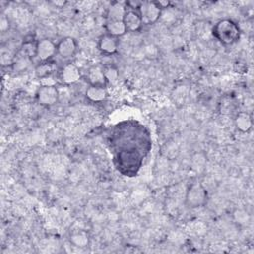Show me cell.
I'll return each instance as SVG.
<instances>
[{
  "instance_id": "1",
  "label": "cell",
  "mask_w": 254,
  "mask_h": 254,
  "mask_svg": "<svg viewBox=\"0 0 254 254\" xmlns=\"http://www.w3.org/2000/svg\"><path fill=\"white\" fill-rule=\"evenodd\" d=\"M212 34L221 44L232 45L239 40L241 32L234 21L230 19H222L214 25Z\"/></svg>"
},
{
  "instance_id": "2",
  "label": "cell",
  "mask_w": 254,
  "mask_h": 254,
  "mask_svg": "<svg viewBox=\"0 0 254 254\" xmlns=\"http://www.w3.org/2000/svg\"><path fill=\"white\" fill-rule=\"evenodd\" d=\"M207 190L204 186L198 182H192L186 192L185 196V203L190 208H197L202 207L205 205L207 201Z\"/></svg>"
},
{
  "instance_id": "3",
  "label": "cell",
  "mask_w": 254,
  "mask_h": 254,
  "mask_svg": "<svg viewBox=\"0 0 254 254\" xmlns=\"http://www.w3.org/2000/svg\"><path fill=\"white\" fill-rule=\"evenodd\" d=\"M138 11L140 13L143 25H153L160 19L163 10L156 1H147L141 3Z\"/></svg>"
},
{
  "instance_id": "4",
  "label": "cell",
  "mask_w": 254,
  "mask_h": 254,
  "mask_svg": "<svg viewBox=\"0 0 254 254\" xmlns=\"http://www.w3.org/2000/svg\"><path fill=\"white\" fill-rule=\"evenodd\" d=\"M60 93L56 85H41L36 93L38 102L44 106H51L59 101Z\"/></svg>"
},
{
  "instance_id": "5",
  "label": "cell",
  "mask_w": 254,
  "mask_h": 254,
  "mask_svg": "<svg viewBox=\"0 0 254 254\" xmlns=\"http://www.w3.org/2000/svg\"><path fill=\"white\" fill-rule=\"evenodd\" d=\"M57 54V45L51 39L37 41L36 57L41 63L49 62Z\"/></svg>"
},
{
  "instance_id": "6",
  "label": "cell",
  "mask_w": 254,
  "mask_h": 254,
  "mask_svg": "<svg viewBox=\"0 0 254 254\" xmlns=\"http://www.w3.org/2000/svg\"><path fill=\"white\" fill-rule=\"evenodd\" d=\"M123 23L127 32H138L143 26V22L138 10L127 8L123 17Z\"/></svg>"
},
{
  "instance_id": "7",
  "label": "cell",
  "mask_w": 254,
  "mask_h": 254,
  "mask_svg": "<svg viewBox=\"0 0 254 254\" xmlns=\"http://www.w3.org/2000/svg\"><path fill=\"white\" fill-rule=\"evenodd\" d=\"M77 51V43L72 37H64L57 44V54L63 59L72 58Z\"/></svg>"
},
{
  "instance_id": "8",
  "label": "cell",
  "mask_w": 254,
  "mask_h": 254,
  "mask_svg": "<svg viewBox=\"0 0 254 254\" xmlns=\"http://www.w3.org/2000/svg\"><path fill=\"white\" fill-rule=\"evenodd\" d=\"M81 78L80 69L73 64H66L60 71V79L66 85L74 84Z\"/></svg>"
},
{
  "instance_id": "9",
  "label": "cell",
  "mask_w": 254,
  "mask_h": 254,
  "mask_svg": "<svg viewBox=\"0 0 254 254\" xmlns=\"http://www.w3.org/2000/svg\"><path fill=\"white\" fill-rule=\"evenodd\" d=\"M119 46V40L116 37L108 35L106 33L102 34L97 43L99 51L104 55H113L117 52Z\"/></svg>"
},
{
  "instance_id": "10",
  "label": "cell",
  "mask_w": 254,
  "mask_h": 254,
  "mask_svg": "<svg viewBox=\"0 0 254 254\" xmlns=\"http://www.w3.org/2000/svg\"><path fill=\"white\" fill-rule=\"evenodd\" d=\"M104 29L106 34L116 38H119L127 33L123 20H106Z\"/></svg>"
},
{
  "instance_id": "11",
  "label": "cell",
  "mask_w": 254,
  "mask_h": 254,
  "mask_svg": "<svg viewBox=\"0 0 254 254\" xmlns=\"http://www.w3.org/2000/svg\"><path fill=\"white\" fill-rule=\"evenodd\" d=\"M87 80L89 85L95 86H106V79L103 73V68L99 66H93L88 70Z\"/></svg>"
},
{
  "instance_id": "12",
  "label": "cell",
  "mask_w": 254,
  "mask_h": 254,
  "mask_svg": "<svg viewBox=\"0 0 254 254\" xmlns=\"http://www.w3.org/2000/svg\"><path fill=\"white\" fill-rule=\"evenodd\" d=\"M85 97L92 102H102L107 97L106 88L103 86L88 85L85 90Z\"/></svg>"
},
{
  "instance_id": "13",
  "label": "cell",
  "mask_w": 254,
  "mask_h": 254,
  "mask_svg": "<svg viewBox=\"0 0 254 254\" xmlns=\"http://www.w3.org/2000/svg\"><path fill=\"white\" fill-rule=\"evenodd\" d=\"M234 124L237 130L242 133H247L252 128V117L248 112H239L235 116Z\"/></svg>"
},
{
  "instance_id": "14",
  "label": "cell",
  "mask_w": 254,
  "mask_h": 254,
  "mask_svg": "<svg viewBox=\"0 0 254 254\" xmlns=\"http://www.w3.org/2000/svg\"><path fill=\"white\" fill-rule=\"evenodd\" d=\"M69 241L76 247L84 248L89 244V235L84 230H77L69 235Z\"/></svg>"
},
{
  "instance_id": "15",
  "label": "cell",
  "mask_w": 254,
  "mask_h": 254,
  "mask_svg": "<svg viewBox=\"0 0 254 254\" xmlns=\"http://www.w3.org/2000/svg\"><path fill=\"white\" fill-rule=\"evenodd\" d=\"M126 11V4L113 3L108 9L106 20H123L124 14Z\"/></svg>"
},
{
  "instance_id": "16",
  "label": "cell",
  "mask_w": 254,
  "mask_h": 254,
  "mask_svg": "<svg viewBox=\"0 0 254 254\" xmlns=\"http://www.w3.org/2000/svg\"><path fill=\"white\" fill-rule=\"evenodd\" d=\"M54 72V64L49 61V62H44L41 63L37 67H36V74L38 77L43 78L49 75H52Z\"/></svg>"
},
{
  "instance_id": "17",
  "label": "cell",
  "mask_w": 254,
  "mask_h": 254,
  "mask_svg": "<svg viewBox=\"0 0 254 254\" xmlns=\"http://www.w3.org/2000/svg\"><path fill=\"white\" fill-rule=\"evenodd\" d=\"M103 68V73L106 79V82H115L118 79L119 72L118 69L114 65H105L102 67Z\"/></svg>"
},
{
  "instance_id": "18",
  "label": "cell",
  "mask_w": 254,
  "mask_h": 254,
  "mask_svg": "<svg viewBox=\"0 0 254 254\" xmlns=\"http://www.w3.org/2000/svg\"><path fill=\"white\" fill-rule=\"evenodd\" d=\"M234 216H237L236 221L239 223H245L248 221V213L243 211V210H236V212L234 213Z\"/></svg>"
},
{
  "instance_id": "19",
  "label": "cell",
  "mask_w": 254,
  "mask_h": 254,
  "mask_svg": "<svg viewBox=\"0 0 254 254\" xmlns=\"http://www.w3.org/2000/svg\"><path fill=\"white\" fill-rule=\"evenodd\" d=\"M8 28H9L8 19H7L5 16H3V17L1 18V20H0V30H1L2 32H5V31L8 30Z\"/></svg>"
},
{
  "instance_id": "20",
  "label": "cell",
  "mask_w": 254,
  "mask_h": 254,
  "mask_svg": "<svg viewBox=\"0 0 254 254\" xmlns=\"http://www.w3.org/2000/svg\"><path fill=\"white\" fill-rule=\"evenodd\" d=\"M52 3H53L54 5H56V6H64L66 2H65V1H64V2H63V1H62V2H60V1H53Z\"/></svg>"
}]
</instances>
